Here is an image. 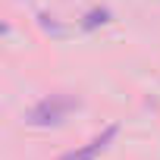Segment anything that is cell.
Listing matches in <instances>:
<instances>
[{
  "label": "cell",
  "instance_id": "obj_1",
  "mask_svg": "<svg viewBox=\"0 0 160 160\" xmlns=\"http://www.w3.org/2000/svg\"><path fill=\"white\" fill-rule=\"evenodd\" d=\"M113 135H116V126H110V129H104V135H98L88 148H82V151H72V154H66L63 160H94L110 141H113Z\"/></svg>",
  "mask_w": 160,
  "mask_h": 160
}]
</instances>
